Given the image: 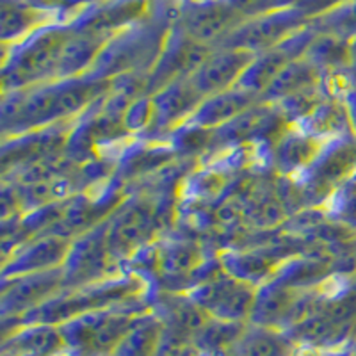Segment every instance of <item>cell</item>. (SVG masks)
<instances>
[{"mask_svg":"<svg viewBox=\"0 0 356 356\" xmlns=\"http://www.w3.org/2000/svg\"><path fill=\"white\" fill-rule=\"evenodd\" d=\"M6 282V280H4ZM63 267L34 275L11 278V287L6 285L2 291V316L4 321L18 319L34 308L41 307L44 301L63 291Z\"/></svg>","mask_w":356,"mask_h":356,"instance_id":"52a82bcc","label":"cell"},{"mask_svg":"<svg viewBox=\"0 0 356 356\" xmlns=\"http://www.w3.org/2000/svg\"><path fill=\"white\" fill-rule=\"evenodd\" d=\"M298 346L282 330L248 323L225 356H294Z\"/></svg>","mask_w":356,"mask_h":356,"instance_id":"e0dca14e","label":"cell"},{"mask_svg":"<svg viewBox=\"0 0 356 356\" xmlns=\"http://www.w3.org/2000/svg\"><path fill=\"white\" fill-rule=\"evenodd\" d=\"M159 222V205L150 200L139 198L123 203L107 218V248L111 255L120 262L148 246Z\"/></svg>","mask_w":356,"mask_h":356,"instance_id":"277c9868","label":"cell"},{"mask_svg":"<svg viewBox=\"0 0 356 356\" xmlns=\"http://www.w3.org/2000/svg\"><path fill=\"white\" fill-rule=\"evenodd\" d=\"M150 303H127L88 312L59 326L66 348L81 356H111Z\"/></svg>","mask_w":356,"mask_h":356,"instance_id":"6da1fadb","label":"cell"},{"mask_svg":"<svg viewBox=\"0 0 356 356\" xmlns=\"http://www.w3.org/2000/svg\"><path fill=\"white\" fill-rule=\"evenodd\" d=\"M152 264L168 282H180V280L196 278L198 282V269L203 266V255L196 244L175 241V243L161 244L154 248Z\"/></svg>","mask_w":356,"mask_h":356,"instance_id":"ac0fdd59","label":"cell"},{"mask_svg":"<svg viewBox=\"0 0 356 356\" xmlns=\"http://www.w3.org/2000/svg\"><path fill=\"white\" fill-rule=\"evenodd\" d=\"M351 356H356V339H355V342L351 344Z\"/></svg>","mask_w":356,"mask_h":356,"instance_id":"d4e9b609","label":"cell"},{"mask_svg":"<svg viewBox=\"0 0 356 356\" xmlns=\"http://www.w3.org/2000/svg\"><path fill=\"white\" fill-rule=\"evenodd\" d=\"M319 82L321 70L307 56H303L292 61L271 84L267 86L260 100L276 104V102L284 100V98L291 97V95L300 93V91H305V89L316 88V86H319Z\"/></svg>","mask_w":356,"mask_h":356,"instance_id":"ffe728a7","label":"cell"},{"mask_svg":"<svg viewBox=\"0 0 356 356\" xmlns=\"http://www.w3.org/2000/svg\"><path fill=\"white\" fill-rule=\"evenodd\" d=\"M180 356H211V355H207V353L198 351V349H196V348H191V349H187L186 353H182V355H180Z\"/></svg>","mask_w":356,"mask_h":356,"instance_id":"cb8c5ba5","label":"cell"},{"mask_svg":"<svg viewBox=\"0 0 356 356\" xmlns=\"http://www.w3.org/2000/svg\"><path fill=\"white\" fill-rule=\"evenodd\" d=\"M106 44L107 36L81 29H70V36L63 47L57 77L73 79L91 72Z\"/></svg>","mask_w":356,"mask_h":356,"instance_id":"2e32d148","label":"cell"},{"mask_svg":"<svg viewBox=\"0 0 356 356\" xmlns=\"http://www.w3.org/2000/svg\"><path fill=\"white\" fill-rule=\"evenodd\" d=\"M65 349L61 330L52 324H20L2 342V356H56Z\"/></svg>","mask_w":356,"mask_h":356,"instance_id":"5bb4252c","label":"cell"},{"mask_svg":"<svg viewBox=\"0 0 356 356\" xmlns=\"http://www.w3.org/2000/svg\"><path fill=\"white\" fill-rule=\"evenodd\" d=\"M321 145H323V139H317L316 136H310L300 129L291 130V132L284 134L276 145V166L287 175L308 171L326 150Z\"/></svg>","mask_w":356,"mask_h":356,"instance_id":"d6986e66","label":"cell"},{"mask_svg":"<svg viewBox=\"0 0 356 356\" xmlns=\"http://www.w3.org/2000/svg\"><path fill=\"white\" fill-rule=\"evenodd\" d=\"M70 239L61 235L44 234L38 235L34 241H27L25 246L13 255L4 266V280L18 278V276L34 275V273L50 271L63 267L68 255Z\"/></svg>","mask_w":356,"mask_h":356,"instance_id":"7c38bea8","label":"cell"},{"mask_svg":"<svg viewBox=\"0 0 356 356\" xmlns=\"http://www.w3.org/2000/svg\"><path fill=\"white\" fill-rule=\"evenodd\" d=\"M155 106V129L166 130L177 123L189 122L193 114L198 111L202 102L205 100L193 81L182 79L173 84L162 88L155 95H152Z\"/></svg>","mask_w":356,"mask_h":356,"instance_id":"4fadbf2b","label":"cell"},{"mask_svg":"<svg viewBox=\"0 0 356 356\" xmlns=\"http://www.w3.org/2000/svg\"><path fill=\"white\" fill-rule=\"evenodd\" d=\"M257 102H260L259 95L250 93L246 89L234 86V88L222 91V93L205 98L186 125L214 130L218 127L225 125V123L232 122L234 118L243 114L251 106H255Z\"/></svg>","mask_w":356,"mask_h":356,"instance_id":"9a60e30c","label":"cell"},{"mask_svg":"<svg viewBox=\"0 0 356 356\" xmlns=\"http://www.w3.org/2000/svg\"><path fill=\"white\" fill-rule=\"evenodd\" d=\"M70 29L43 27L31 34L4 65V93L59 81V61Z\"/></svg>","mask_w":356,"mask_h":356,"instance_id":"7a4b0ae2","label":"cell"},{"mask_svg":"<svg viewBox=\"0 0 356 356\" xmlns=\"http://www.w3.org/2000/svg\"><path fill=\"white\" fill-rule=\"evenodd\" d=\"M244 24V15L228 4H205L180 18V33L202 44H219Z\"/></svg>","mask_w":356,"mask_h":356,"instance_id":"8fae6325","label":"cell"},{"mask_svg":"<svg viewBox=\"0 0 356 356\" xmlns=\"http://www.w3.org/2000/svg\"><path fill=\"white\" fill-rule=\"evenodd\" d=\"M344 106L346 111H348V118H349V125L351 129L356 132V88L348 89V93L344 97Z\"/></svg>","mask_w":356,"mask_h":356,"instance_id":"603a6c76","label":"cell"},{"mask_svg":"<svg viewBox=\"0 0 356 356\" xmlns=\"http://www.w3.org/2000/svg\"><path fill=\"white\" fill-rule=\"evenodd\" d=\"M212 50L214 47L198 43L184 33H177L161 52L150 75H146V91L155 95L173 82L193 77Z\"/></svg>","mask_w":356,"mask_h":356,"instance_id":"8992f818","label":"cell"},{"mask_svg":"<svg viewBox=\"0 0 356 356\" xmlns=\"http://www.w3.org/2000/svg\"><path fill=\"white\" fill-rule=\"evenodd\" d=\"M164 324L148 310L136 321L111 356H159Z\"/></svg>","mask_w":356,"mask_h":356,"instance_id":"44dd1931","label":"cell"},{"mask_svg":"<svg viewBox=\"0 0 356 356\" xmlns=\"http://www.w3.org/2000/svg\"><path fill=\"white\" fill-rule=\"evenodd\" d=\"M118 262L107 248V221L97 225L70 246L63 264V289H79L106 280Z\"/></svg>","mask_w":356,"mask_h":356,"instance_id":"5b68a950","label":"cell"},{"mask_svg":"<svg viewBox=\"0 0 356 356\" xmlns=\"http://www.w3.org/2000/svg\"><path fill=\"white\" fill-rule=\"evenodd\" d=\"M255 285H250L243 280L228 275L225 269L207 275L202 282L189 289L187 294L218 321L227 323H248L255 305Z\"/></svg>","mask_w":356,"mask_h":356,"instance_id":"3957f363","label":"cell"},{"mask_svg":"<svg viewBox=\"0 0 356 356\" xmlns=\"http://www.w3.org/2000/svg\"><path fill=\"white\" fill-rule=\"evenodd\" d=\"M298 24L300 13L291 11L253 18L235 29L230 36L218 44V49H243L253 54L266 52L292 36L291 33Z\"/></svg>","mask_w":356,"mask_h":356,"instance_id":"ba28073f","label":"cell"},{"mask_svg":"<svg viewBox=\"0 0 356 356\" xmlns=\"http://www.w3.org/2000/svg\"><path fill=\"white\" fill-rule=\"evenodd\" d=\"M47 13L25 0H2V40L17 41L44 27Z\"/></svg>","mask_w":356,"mask_h":356,"instance_id":"7402d4cb","label":"cell"},{"mask_svg":"<svg viewBox=\"0 0 356 356\" xmlns=\"http://www.w3.org/2000/svg\"><path fill=\"white\" fill-rule=\"evenodd\" d=\"M285 120L287 118L276 104L260 100L232 122L212 130L211 146L239 145L244 141L267 138L269 134L278 132Z\"/></svg>","mask_w":356,"mask_h":356,"instance_id":"9c48e42d","label":"cell"},{"mask_svg":"<svg viewBox=\"0 0 356 356\" xmlns=\"http://www.w3.org/2000/svg\"><path fill=\"white\" fill-rule=\"evenodd\" d=\"M255 56L243 49H214L191 81L203 97H214L234 88Z\"/></svg>","mask_w":356,"mask_h":356,"instance_id":"30bf717a","label":"cell"}]
</instances>
